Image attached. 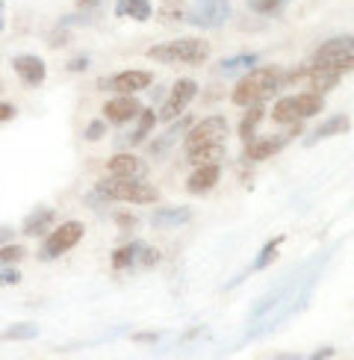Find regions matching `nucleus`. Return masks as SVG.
I'll return each mask as SVG.
<instances>
[{"instance_id":"nucleus-36","label":"nucleus","mask_w":354,"mask_h":360,"mask_svg":"<svg viewBox=\"0 0 354 360\" xmlns=\"http://www.w3.org/2000/svg\"><path fill=\"white\" fill-rule=\"evenodd\" d=\"M12 118H15V107L0 101V122H12Z\"/></svg>"},{"instance_id":"nucleus-41","label":"nucleus","mask_w":354,"mask_h":360,"mask_svg":"<svg viewBox=\"0 0 354 360\" xmlns=\"http://www.w3.org/2000/svg\"><path fill=\"white\" fill-rule=\"evenodd\" d=\"M313 357H316V360H319V357H334V349H322V352H316Z\"/></svg>"},{"instance_id":"nucleus-34","label":"nucleus","mask_w":354,"mask_h":360,"mask_svg":"<svg viewBox=\"0 0 354 360\" xmlns=\"http://www.w3.org/2000/svg\"><path fill=\"white\" fill-rule=\"evenodd\" d=\"M139 263H142V266H157V263H159V251L145 245V248H142V254H139Z\"/></svg>"},{"instance_id":"nucleus-33","label":"nucleus","mask_w":354,"mask_h":360,"mask_svg":"<svg viewBox=\"0 0 354 360\" xmlns=\"http://www.w3.org/2000/svg\"><path fill=\"white\" fill-rule=\"evenodd\" d=\"M284 6V0H251V9L260 12V15H272Z\"/></svg>"},{"instance_id":"nucleus-24","label":"nucleus","mask_w":354,"mask_h":360,"mask_svg":"<svg viewBox=\"0 0 354 360\" xmlns=\"http://www.w3.org/2000/svg\"><path fill=\"white\" fill-rule=\"evenodd\" d=\"M280 245H284V236H275V239H269L263 248H260V254H257V260L251 263V272H263V269H269L275 260H277V251H280Z\"/></svg>"},{"instance_id":"nucleus-27","label":"nucleus","mask_w":354,"mask_h":360,"mask_svg":"<svg viewBox=\"0 0 354 360\" xmlns=\"http://www.w3.org/2000/svg\"><path fill=\"white\" fill-rule=\"evenodd\" d=\"M263 115H266V110L260 107V103H251L248 112H245V118H242V124H240V136H242V142H251V139H254V130H257V124L263 122Z\"/></svg>"},{"instance_id":"nucleus-29","label":"nucleus","mask_w":354,"mask_h":360,"mask_svg":"<svg viewBox=\"0 0 354 360\" xmlns=\"http://www.w3.org/2000/svg\"><path fill=\"white\" fill-rule=\"evenodd\" d=\"M24 254H27L24 245L4 243V245H0V266H15V263H21V260H24Z\"/></svg>"},{"instance_id":"nucleus-4","label":"nucleus","mask_w":354,"mask_h":360,"mask_svg":"<svg viewBox=\"0 0 354 360\" xmlns=\"http://www.w3.org/2000/svg\"><path fill=\"white\" fill-rule=\"evenodd\" d=\"M322 110H324V98L319 92L289 95V98H280L272 107V122L295 124V122H304V118H310V115H319Z\"/></svg>"},{"instance_id":"nucleus-14","label":"nucleus","mask_w":354,"mask_h":360,"mask_svg":"<svg viewBox=\"0 0 354 360\" xmlns=\"http://www.w3.org/2000/svg\"><path fill=\"white\" fill-rule=\"evenodd\" d=\"M107 174L110 177H136V180H145L148 166H145V160H139L136 154H115L107 162Z\"/></svg>"},{"instance_id":"nucleus-6","label":"nucleus","mask_w":354,"mask_h":360,"mask_svg":"<svg viewBox=\"0 0 354 360\" xmlns=\"http://www.w3.org/2000/svg\"><path fill=\"white\" fill-rule=\"evenodd\" d=\"M86 228H83V221H63L59 228H51V236L41 243V251H39V260L44 263H51L56 257H63L65 251H71L74 245L83 239Z\"/></svg>"},{"instance_id":"nucleus-20","label":"nucleus","mask_w":354,"mask_h":360,"mask_svg":"<svg viewBox=\"0 0 354 360\" xmlns=\"http://www.w3.org/2000/svg\"><path fill=\"white\" fill-rule=\"evenodd\" d=\"M339 77H343V74H339V71H331V68H316V65H310V68H307L310 89H313V92H319V95H324V92H331V89H336Z\"/></svg>"},{"instance_id":"nucleus-21","label":"nucleus","mask_w":354,"mask_h":360,"mask_svg":"<svg viewBox=\"0 0 354 360\" xmlns=\"http://www.w3.org/2000/svg\"><path fill=\"white\" fill-rule=\"evenodd\" d=\"M186 160L192 162V166H206V162L225 160V142H218V145H204V148H195V151H186Z\"/></svg>"},{"instance_id":"nucleus-5","label":"nucleus","mask_w":354,"mask_h":360,"mask_svg":"<svg viewBox=\"0 0 354 360\" xmlns=\"http://www.w3.org/2000/svg\"><path fill=\"white\" fill-rule=\"evenodd\" d=\"M354 39L351 36H336V39H328L324 44H319V51L313 56L316 68H331V71H339V74H348L351 65H354Z\"/></svg>"},{"instance_id":"nucleus-39","label":"nucleus","mask_w":354,"mask_h":360,"mask_svg":"<svg viewBox=\"0 0 354 360\" xmlns=\"http://www.w3.org/2000/svg\"><path fill=\"white\" fill-rule=\"evenodd\" d=\"M100 4V0H77V6L80 9H88V6H98Z\"/></svg>"},{"instance_id":"nucleus-9","label":"nucleus","mask_w":354,"mask_h":360,"mask_svg":"<svg viewBox=\"0 0 354 360\" xmlns=\"http://www.w3.org/2000/svg\"><path fill=\"white\" fill-rule=\"evenodd\" d=\"M151 83H154L151 74L133 68V71H118V74H112V77H100L98 89H112V92H118V95H136Z\"/></svg>"},{"instance_id":"nucleus-17","label":"nucleus","mask_w":354,"mask_h":360,"mask_svg":"<svg viewBox=\"0 0 354 360\" xmlns=\"http://www.w3.org/2000/svg\"><path fill=\"white\" fill-rule=\"evenodd\" d=\"M56 221V213L51 207H36V213H29L21 224V233L24 236H41L44 231H51Z\"/></svg>"},{"instance_id":"nucleus-40","label":"nucleus","mask_w":354,"mask_h":360,"mask_svg":"<svg viewBox=\"0 0 354 360\" xmlns=\"http://www.w3.org/2000/svg\"><path fill=\"white\" fill-rule=\"evenodd\" d=\"M136 340H139V342H154L157 334H136Z\"/></svg>"},{"instance_id":"nucleus-43","label":"nucleus","mask_w":354,"mask_h":360,"mask_svg":"<svg viewBox=\"0 0 354 360\" xmlns=\"http://www.w3.org/2000/svg\"><path fill=\"white\" fill-rule=\"evenodd\" d=\"M0 33H4V18H0Z\"/></svg>"},{"instance_id":"nucleus-16","label":"nucleus","mask_w":354,"mask_h":360,"mask_svg":"<svg viewBox=\"0 0 354 360\" xmlns=\"http://www.w3.org/2000/svg\"><path fill=\"white\" fill-rule=\"evenodd\" d=\"M192 221V210L189 207H159L154 210L151 224L159 231H169V228H181V224Z\"/></svg>"},{"instance_id":"nucleus-1","label":"nucleus","mask_w":354,"mask_h":360,"mask_svg":"<svg viewBox=\"0 0 354 360\" xmlns=\"http://www.w3.org/2000/svg\"><path fill=\"white\" fill-rule=\"evenodd\" d=\"M280 89V74L272 65H254L242 74V80L236 83L230 101L236 107H251V103H260L266 98H272Z\"/></svg>"},{"instance_id":"nucleus-31","label":"nucleus","mask_w":354,"mask_h":360,"mask_svg":"<svg viewBox=\"0 0 354 360\" xmlns=\"http://www.w3.org/2000/svg\"><path fill=\"white\" fill-rule=\"evenodd\" d=\"M21 272L15 266H0V290H6V287H18L21 283Z\"/></svg>"},{"instance_id":"nucleus-18","label":"nucleus","mask_w":354,"mask_h":360,"mask_svg":"<svg viewBox=\"0 0 354 360\" xmlns=\"http://www.w3.org/2000/svg\"><path fill=\"white\" fill-rule=\"evenodd\" d=\"M351 130V118L348 115H334L328 118V122H322L316 127V133L307 139V145H313V142H322V139H331V136H343V133Z\"/></svg>"},{"instance_id":"nucleus-13","label":"nucleus","mask_w":354,"mask_h":360,"mask_svg":"<svg viewBox=\"0 0 354 360\" xmlns=\"http://www.w3.org/2000/svg\"><path fill=\"white\" fill-rule=\"evenodd\" d=\"M12 68L15 74L27 83V86H41L44 77H48V65H44V59L36 56V53H21L12 59Z\"/></svg>"},{"instance_id":"nucleus-26","label":"nucleus","mask_w":354,"mask_h":360,"mask_svg":"<svg viewBox=\"0 0 354 360\" xmlns=\"http://www.w3.org/2000/svg\"><path fill=\"white\" fill-rule=\"evenodd\" d=\"M136 122H139V124H136V130H133L130 136H127V139H130V145H139V142H145V139H148V133H151V130H154V124H157V115H154V110H145V107H142V110H139V115H136Z\"/></svg>"},{"instance_id":"nucleus-10","label":"nucleus","mask_w":354,"mask_h":360,"mask_svg":"<svg viewBox=\"0 0 354 360\" xmlns=\"http://www.w3.org/2000/svg\"><path fill=\"white\" fill-rule=\"evenodd\" d=\"M195 95H198V83L195 80H177L174 89H171V95H169V101L162 103L159 118H162V122H174V118H181Z\"/></svg>"},{"instance_id":"nucleus-32","label":"nucleus","mask_w":354,"mask_h":360,"mask_svg":"<svg viewBox=\"0 0 354 360\" xmlns=\"http://www.w3.org/2000/svg\"><path fill=\"white\" fill-rule=\"evenodd\" d=\"M103 136H107V122H103V118L92 122L86 127V133H83V139H88V142H100Z\"/></svg>"},{"instance_id":"nucleus-38","label":"nucleus","mask_w":354,"mask_h":360,"mask_svg":"<svg viewBox=\"0 0 354 360\" xmlns=\"http://www.w3.org/2000/svg\"><path fill=\"white\" fill-rule=\"evenodd\" d=\"M9 239H12V228H0V245L9 243Z\"/></svg>"},{"instance_id":"nucleus-30","label":"nucleus","mask_w":354,"mask_h":360,"mask_svg":"<svg viewBox=\"0 0 354 360\" xmlns=\"http://www.w3.org/2000/svg\"><path fill=\"white\" fill-rule=\"evenodd\" d=\"M39 337V328L29 325V322H21V325H12L4 331V340H33Z\"/></svg>"},{"instance_id":"nucleus-8","label":"nucleus","mask_w":354,"mask_h":360,"mask_svg":"<svg viewBox=\"0 0 354 360\" xmlns=\"http://www.w3.org/2000/svg\"><path fill=\"white\" fill-rule=\"evenodd\" d=\"M225 136H228V118L225 115H206L198 124L189 127L183 145H186V151H195V148H204V145L225 142Z\"/></svg>"},{"instance_id":"nucleus-28","label":"nucleus","mask_w":354,"mask_h":360,"mask_svg":"<svg viewBox=\"0 0 354 360\" xmlns=\"http://www.w3.org/2000/svg\"><path fill=\"white\" fill-rule=\"evenodd\" d=\"M189 127V118H181V122H177V124H171L169 130H166V136H162L159 142H154L151 145V154H162V151H166V148L171 145V142H177V136H183V130Z\"/></svg>"},{"instance_id":"nucleus-37","label":"nucleus","mask_w":354,"mask_h":360,"mask_svg":"<svg viewBox=\"0 0 354 360\" xmlns=\"http://www.w3.org/2000/svg\"><path fill=\"white\" fill-rule=\"evenodd\" d=\"M118 224L122 228H136V216H118Z\"/></svg>"},{"instance_id":"nucleus-2","label":"nucleus","mask_w":354,"mask_h":360,"mask_svg":"<svg viewBox=\"0 0 354 360\" xmlns=\"http://www.w3.org/2000/svg\"><path fill=\"white\" fill-rule=\"evenodd\" d=\"M148 59L162 65H204L210 59V41L201 39H174L148 48Z\"/></svg>"},{"instance_id":"nucleus-35","label":"nucleus","mask_w":354,"mask_h":360,"mask_svg":"<svg viewBox=\"0 0 354 360\" xmlns=\"http://www.w3.org/2000/svg\"><path fill=\"white\" fill-rule=\"evenodd\" d=\"M68 71H74V74H80V71H86L88 68V56L83 53V56H74V59H68V65H65Z\"/></svg>"},{"instance_id":"nucleus-12","label":"nucleus","mask_w":354,"mask_h":360,"mask_svg":"<svg viewBox=\"0 0 354 360\" xmlns=\"http://www.w3.org/2000/svg\"><path fill=\"white\" fill-rule=\"evenodd\" d=\"M139 110H142V103L133 95H118V98L107 101V107H103V122L127 124V122H133V118L139 115Z\"/></svg>"},{"instance_id":"nucleus-23","label":"nucleus","mask_w":354,"mask_h":360,"mask_svg":"<svg viewBox=\"0 0 354 360\" xmlns=\"http://www.w3.org/2000/svg\"><path fill=\"white\" fill-rule=\"evenodd\" d=\"M186 0H162L157 6V18L162 24H177V21H186Z\"/></svg>"},{"instance_id":"nucleus-11","label":"nucleus","mask_w":354,"mask_h":360,"mask_svg":"<svg viewBox=\"0 0 354 360\" xmlns=\"http://www.w3.org/2000/svg\"><path fill=\"white\" fill-rule=\"evenodd\" d=\"M299 133V130H295ZM295 133H284V136H275V139H251V142H245V154H242V160L245 162H263V160H272L275 154H280L287 148V142H289V136H295Z\"/></svg>"},{"instance_id":"nucleus-42","label":"nucleus","mask_w":354,"mask_h":360,"mask_svg":"<svg viewBox=\"0 0 354 360\" xmlns=\"http://www.w3.org/2000/svg\"><path fill=\"white\" fill-rule=\"evenodd\" d=\"M4 9H6V6H4V0H0V18H4Z\"/></svg>"},{"instance_id":"nucleus-19","label":"nucleus","mask_w":354,"mask_h":360,"mask_svg":"<svg viewBox=\"0 0 354 360\" xmlns=\"http://www.w3.org/2000/svg\"><path fill=\"white\" fill-rule=\"evenodd\" d=\"M115 15L118 18H130V21H151L154 6L148 0H118Z\"/></svg>"},{"instance_id":"nucleus-3","label":"nucleus","mask_w":354,"mask_h":360,"mask_svg":"<svg viewBox=\"0 0 354 360\" xmlns=\"http://www.w3.org/2000/svg\"><path fill=\"white\" fill-rule=\"evenodd\" d=\"M95 192L100 195V198H107V201H124V204H154V201H159V192L151 184L136 180V177L100 180Z\"/></svg>"},{"instance_id":"nucleus-15","label":"nucleus","mask_w":354,"mask_h":360,"mask_svg":"<svg viewBox=\"0 0 354 360\" xmlns=\"http://www.w3.org/2000/svg\"><path fill=\"white\" fill-rule=\"evenodd\" d=\"M218 177H221V166L218 162H206V166H195V172L189 174L186 180V189L192 195H206L216 184H218Z\"/></svg>"},{"instance_id":"nucleus-7","label":"nucleus","mask_w":354,"mask_h":360,"mask_svg":"<svg viewBox=\"0 0 354 360\" xmlns=\"http://www.w3.org/2000/svg\"><path fill=\"white\" fill-rule=\"evenodd\" d=\"M230 15H233L230 0H192V6L186 9V21L201 30H216L225 27Z\"/></svg>"},{"instance_id":"nucleus-25","label":"nucleus","mask_w":354,"mask_h":360,"mask_svg":"<svg viewBox=\"0 0 354 360\" xmlns=\"http://www.w3.org/2000/svg\"><path fill=\"white\" fill-rule=\"evenodd\" d=\"M260 63V56L257 53H240V56H230V59H221V65H218V74H240V71H248V68H254Z\"/></svg>"},{"instance_id":"nucleus-22","label":"nucleus","mask_w":354,"mask_h":360,"mask_svg":"<svg viewBox=\"0 0 354 360\" xmlns=\"http://www.w3.org/2000/svg\"><path fill=\"white\" fill-rule=\"evenodd\" d=\"M142 248H145L142 243H130V245L115 248V254H112V269H115V272H124V269L136 266V263H139Z\"/></svg>"}]
</instances>
